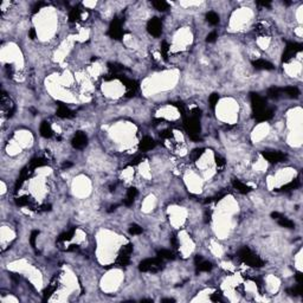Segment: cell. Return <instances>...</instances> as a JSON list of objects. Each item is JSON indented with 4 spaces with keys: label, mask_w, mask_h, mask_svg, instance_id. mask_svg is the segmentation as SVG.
<instances>
[{
    "label": "cell",
    "mask_w": 303,
    "mask_h": 303,
    "mask_svg": "<svg viewBox=\"0 0 303 303\" xmlns=\"http://www.w3.org/2000/svg\"><path fill=\"white\" fill-rule=\"evenodd\" d=\"M238 257H239L242 261L246 263L248 265L253 266V268H261V266L264 265V261H262L261 258L258 256H256L252 251L249 249V248H242L239 251H238Z\"/></svg>",
    "instance_id": "6da1fadb"
},
{
    "label": "cell",
    "mask_w": 303,
    "mask_h": 303,
    "mask_svg": "<svg viewBox=\"0 0 303 303\" xmlns=\"http://www.w3.org/2000/svg\"><path fill=\"white\" fill-rule=\"evenodd\" d=\"M164 269V262L161 258H148L140 263L138 270L142 272H158Z\"/></svg>",
    "instance_id": "7a4b0ae2"
},
{
    "label": "cell",
    "mask_w": 303,
    "mask_h": 303,
    "mask_svg": "<svg viewBox=\"0 0 303 303\" xmlns=\"http://www.w3.org/2000/svg\"><path fill=\"white\" fill-rule=\"evenodd\" d=\"M185 129H186L188 136L193 140V141H200L201 138L199 136V132H200V123L198 118L194 117H185Z\"/></svg>",
    "instance_id": "3957f363"
},
{
    "label": "cell",
    "mask_w": 303,
    "mask_h": 303,
    "mask_svg": "<svg viewBox=\"0 0 303 303\" xmlns=\"http://www.w3.org/2000/svg\"><path fill=\"white\" fill-rule=\"evenodd\" d=\"M121 24L122 21L120 20L118 18H114V20L110 23V26L108 30V34L112 38V39H121L124 34V31L121 29Z\"/></svg>",
    "instance_id": "277c9868"
},
{
    "label": "cell",
    "mask_w": 303,
    "mask_h": 303,
    "mask_svg": "<svg viewBox=\"0 0 303 303\" xmlns=\"http://www.w3.org/2000/svg\"><path fill=\"white\" fill-rule=\"evenodd\" d=\"M250 98H251V106H252V110H253V115H255V114H258V112H263L264 109H266L265 100H264L263 97H261L258 94L251 92Z\"/></svg>",
    "instance_id": "5b68a950"
},
{
    "label": "cell",
    "mask_w": 303,
    "mask_h": 303,
    "mask_svg": "<svg viewBox=\"0 0 303 303\" xmlns=\"http://www.w3.org/2000/svg\"><path fill=\"white\" fill-rule=\"evenodd\" d=\"M301 50H302V45H301V44H298V43H293V42L288 43L287 48H285V51L283 52L282 62H288L295 53L298 52V51H301Z\"/></svg>",
    "instance_id": "8992f818"
},
{
    "label": "cell",
    "mask_w": 303,
    "mask_h": 303,
    "mask_svg": "<svg viewBox=\"0 0 303 303\" xmlns=\"http://www.w3.org/2000/svg\"><path fill=\"white\" fill-rule=\"evenodd\" d=\"M147 30L153 37H160V34L162 32V26H161V21L159 18L150 19L147 24Z\"/></svg>",
    "instance_id": "52a82bcc"
},
{
    "label": "cell",
    "mask_w": 303,
    "mask_h": 303,
    "mask_svg": "<svg viewBox=\"0 0 303 303\" xmlns=\"http://www.w3.org/2000/svg\"><path fill=\"white\" fill-rule=\"evenodd\" d=\"M88 144V138L84 133L82 132H77L75 134L74 138H72V147L76 149H82L84 148Z\"/></svg>",
    "instance_id": "ba28073f"
},
{
    "label": "cell",
    "mask_w": 303,
    "mask_h": 303,
    "mask_svg": "<svg viewBox=\"0 0 303 303\" xmlns=\"http://www.w3.org/2000/svg\"><path fill=\"white\" fill-rule=\"evenodd\" d=\"M262 155L269 162H282L285 160V154H283L281 152H262Z\"/></svg>",
    "instance_id": "9c48e42d"
},
{
    "label": "cell",
    "mask_w": 303,
    "mask_h": 303,
    "mask_svg": "<svg viewBox=\"0 0 303 303\" xmlns=\"http://www.w3.org/2000/svg\"><path fill=\"white\" fill-rule=\"evenodd\" d=\"M272 116H274V112H272L271 109L266 108L263 112H258V114H255L253 115V118H255L257 122H264V121H268V120L272 118Z\"/></svg>",
    "instance_id": "30bf717a"
},
{
    "label": "cell",
    "mask_w": 303,
    "mask_h": 303,
    "mask_svg": "<svg viewBox=\"0 0 303 303\" xmlns=\"http://www.w3.org/2000/svg\"><path fill=\"white\" fill-rule=\"evenodd\" d=\"M155 144H155V141L153 138H149V136H146V138L141 140V142L138 144V148H140L141 152H147V150H150L152 148H154Z\"/></svg>",
    "instance_id": "8fae6325"
},
{
    "label": "cell",
    "mask_w": 303,
    "mask_h": 303,
    "mask_svg": "<svg viewBox=\"0 0 303 303\" xmlns=\"http://www.w3.org/2000/svg\"><path fill=\"white\" fill-rule=\"evenodd\" d=\"M252 65L255 69L258 70H272L274 69V65L270 62H268L265 59H256L252 62Z\"/></svg>",
    "instance_id": "7c38bea8"
},
{
    "label": "cell",
    "mask_w": 303,
    "mask_h": 303,
    "mask_svg": "<svg viewBox=\"0 0 303 303\" xmlns=\"http://www.w3.org/2000/svg\"><path fill=\"white\" fill-rule=\"evenodd\" d=\"M58 109H57V115L59 117H63V118H70V117H74V112L70 110L69 108L64 106L62 102H58Z\"/></svg>",
    "instance_id": "4fadbf2b"
},
{
    "label": "cell",
    "mask_w": 303,
    "mask_h": 303,
    "mask_svg": "<svg viewBox=\"0 0 303 303\" xmlns=\"http://www.w3.org/2000/svg\"><path fill=\"white\" fill-rule=\"evenodd\" d=\"M232 185H233L234 188H236V190H238V191H239L242 194H246V193L251 192V190H252L250 186L245 185V184H243L242 181L237 180V179H233V180H232Z\"/></svg>",
    "instance_id": "5bb4252c"
},
{
    "label": "cell",
    "mask_w": 303,
    "mask_h": 303,
    "mask_svg": "<svg viewBox=\"0 0 303 303\" xmlns=\"http://www.w3.org/2000/svg\"><path fill=\"white\" fill-rule=\"evenodd\" d=\"M52 129H51V126H50V123L49 122H42V124H40V135H42L43 138H51L52 136Z\"/></svg>",
    "instance_id": "9a60e30c"
},
{
    "label": "cell",
    "mask_w": 303,
    "mask_h": 303,
    "mask_svg": "<svg viewBox=\"0 0 303 303\" xmlns=\"http://www.w3.org/2000/svg\"><path fill=\"white\" fill-rule=\"evenodd\" d=\"M120 80L122 81V83L126 86H127V89L129 91H136V89H138V83L135 82V81H133V80H129V78H126V77H121V76H117Z\"/></svg>",
    "instance_id": "2e32d148"
},
{
    "label": "cell",
    "mask_w": 303,
    "mask_h": 303,
    "mask_svg": "<svg viewBox=\"0 0 303 303\" xmlns=\"http://www.w3.org/2000/svg\"><path fill=\"white\" fill-rule=\"evenodd\" d=\"M277 223L279 224L282 227H287V229H294V227H295V224H294L293 220L285 218V217H283V216L277 219Z\"/></svg>",
    "instance_id": "e0dca14e"
},
{
    "label": "cell",
    "mask_w": 303,
    "mask_h": 303,
    "mask_svg": "<svg viewBox=\"0 0 303 303\" xmlns=\"http://www.w3.org/2000/svg\"><path fill=\"white\" fill-rule=\"evenodd\" d=\"M283 92H285L289 97L291 98H296L300 95V90H298L296 86H285L284 89H282Z\"/></svg>",
    "instance_id": "ac0fdd59"
},
{
    "label": "cell",
    "mask_w": 303,
    "mask_h": 303,
    "mask_svg": "<svg viewBox=\"0 0 303 303\" xmlns=\"http://www.w3.org/2000/svg\"><path fill=\"white\" fill-rule=\"evenodd\" d=\"M300 186V180L298 179H296V180L291 181V182H289V184H287V185H284V186H282L278 191H282V192H287V191H291V190H295V188H297V187Z\"/></svg>",
    "instance_id": "d6986e66"
},
{
    "label": "cell",
    "mask_w": 303,
    "mask_h": 303,
    "mask_svg": "<svg viewBox=\"0 0 303 303\" xmlns=\"http://www.w3.org/2000/svg\"><path fill=\"white\" fill-rule=\"evenodd\" d=\"M48 164V161L45 159H43V158H36V159H33L30 162V168L31 170H34V168H37V167H42V166L46 165Z\"/></svg>",
    "instance_id": "ffe728a7"
},
{
    "label": "cell",
    "mask_w": 303,
    "mask_h": 303,
    "mask_svg": "<svg viewBox=\"0 0 303 303\" xmlns=\"http://www.w3.org/2000/svg\"><path fill=\"white\" fill-rule=\"evenodd\" d=\"M206 19H207V21L211 25H217L219 23V16L216 12H213V11H210L207 14H206Z\"/></svg>",
    "instance_id": "44dd1931"
},
{
    "label": "cell",
    "mask_w": 303,
    "mask_h": 303,
    "mask_svg": "<svg viewBox=\"0 0 303 303\" xmlns=\"http://www.w3.org/2000/svg\"><path fill=\"white\" fill-rule=\"evenodd\" d=\"M74 233H75V229H71L70 231H66V232H63V233L59 234L57 240L58 242H68V240H70L74 237Z\"/></svg>",
    "instance_id": "7402d4cb"
},
{
    "label": "cell",
    "mask_w": 303,
    "mask_h": 303,
    "mask_svg": "<svg viewBox=\"0 0 303 303\" xmlns=\"http://www.w3.org/2000/svg\"><path fill=\"white\" fill-rule=\"evenodd\" d=\"M152 5L154 6V7L158 11H161V12H164V11L168 10V4H167L166 1H162V0H158V1H152Z\"/></svg>",
    "instance_id": "603a6c76"
},
{
    "label": "cell",
    "mask_w": 303,
    "mask_h": 303,
    "mask_svg": "<svg viewBox=\"0 0 303 303\" xmlns=\"http://www.w3.org/2000/svg\"><path fill=\"white\" fill-rule=\"evenodd\" d=\"M212 269V264L210 263V262H205V261H202V262H200L199 264L197 265V271H200V272H202V271H210Z\"/></svg>",
    "instance_id": "cb8c5ba5"
},
{
    "label": "cell",
    "mask_w": 303,
    "mask_h": 303,
    "mask_svg": "<svg viewBox=\"0 0 303 303\" xmlns=\"http://www.w3.org/2000/svg\"><path fill=\"white\" fill-rule=\"evenodd\" d=\"M158 257L161 258V259H173V258H174V255H173L170 250L162 249V250L158 251Z\"/></svg>",
    "instance_id": "d4e9b609"
},
{
    "label": "cell",
    "mask_w": 303,
    "mask_h": 303,
    "mask_svg": "<svg viewBox=\"0 0 303 303\" xmlns=\"http://www.w3.org/2000/svg\"><path fill=\"white\" fill-rule=\"evenodd\" d=\"M129 262H130V258H129V256H122L120 255L118 257H117L116 262H115V264L118 266H126L129 264Z\"/></svg>",
    "instance_id": "484cf974"
},
{
    "label": "cell",
    "mask_w": 303,
    "mask_h": 303,
    "mask_svg": "<svg viewBox=\"0 0 303 303\" xmlns=\"http://www.w3.org/2000/svg\"><path fill=\"white\" fill-rule=\"evenodd\" d=\"M281 92H283L282 89H279L277 86H272V88H270L268 90V95H269L270 98H278L279 95H281Z\"/></svg>",
    "instance_id": "4316f807"
},
{
    "label": "cell",
    "mask_w": 303,
    "mask_h": 303,
    "mask_svg": "<svg viewBox=\"0 0 303 303\" xmlns=\"http://www.w3.org/2000/svg\"><path fill=\"white\" fill-rule=\"evenodd\" d=\"M55 290H56V285H55L53 282H51V284H49L48 288L44 290V301H46L48 298H50V296L55 293Z\"/></svg>",
    "instance_id": "83f0119b"
},
{
    "label": "cell",
    "mask_w": 303,
    "mask_h": 303,
    "mask_svg": "<svg viewBox=\"0 0 303 303\" xmlns=\"http://www.w3.org/2000/svg\"><path fill=\"white\" fill-rule=\"evenodd\" d=\"M80 17H81V11L78 10V8H72V10L70 11L69 20L71 21V23L78 20V19H80Z\"/></svg>",
    "instance_id": "f1b7e54d"
},
{
    "label": "cell",
    "mask_w": 303,
    "mask_h": 303,
    "mask_svg": "<svg viewBox=\"0 0 303 303\" xmlns=\"http://www.w3.org/2000/svg\"><path fill=\"white\" fill-rule=\"evenodd\" d=\"M287 291H288V294L291 295V296H298V295L302 294V287H301V284H300V285H296V287L289 288Z\"/></svg>",
    "instance_id": "f546056e"
},
{
    "label": "cell",
    "mask_w": 303,
    "mask_h": 303,
    "mask_svg": "<svg viewBox=\"0 0 303 303\" xmlns=\"http://www.w3.org/2000/svg\"><path fill=\"white\" fill-rule=\"evenodd\" d=\"M168 50H170V45H168V43L162 42V44H161V55H162V57H164V59H165V60H167V59H168Z\"/></svg>",
    "instance_id": "4dcf8cb0"
},
{
    "label": "cell",
    "mask_w": 303,
    "mask_h": 303,
    "mask_svg": "<svg viewBox=\"0 0 303 303\" xmlns=\"http://www.w3.org/2000/svg\"><path fill=\"white\" fill-rule=\"evenodd\" d=\"M219 101V95L218 94H212V95L208 97V102H210V107H211V109H214L216 108V104L218 103Z\"/></svg>",
    "instance_id": "1f68e13d"
},
{
    "label": "cell",
    "mask_w": 303,
    "mask_h": 303,
    "mask_svg": "<svg viewBox=\"0 0 303 303\" xmlns=\"http://www.w3.org/2000/svg\"><path fill=\"white\" fill-rule=\"evenodd\" d=\"M132 251H133V245L127 244V245H124V246H122V248H121V250H120V255L129 256L130 253H132Z\"/></svg>",
    "instance_id": "d6a6232c"
},
{
    "label": "cell",
    "mask_w": 303,
    "mask_h": 303,
    "mask_svg": "<svg viewBox=\"0 0 303 303\" xmlns=\"http://www.w3.org/2000/svg\"><path fill=\"white\" fill-rule=\"evenodd\" d=\"M108 66H109V69L112 70L114 74H117V72H120V71H122L123 70L122 65H121V64H117V63H109L108 64Z\"/></svg>",
    "instance_id": "836d02e7"
},
{
    "label": "cell",
    "mask_w": 303,
    "mask_h": 303,
    "mask_svg": "<svg viewBox=\"0 0 303 303\" xmlns=\"http://www.w3.org/2000/svg\"><path fill=\"white\" fill-rule=\"evenodd\" d=\"M129 233L130 234H141L142 233V227L138 226V224H133V225H130Z\"/></svg>",
    "instance_id": "e575fe53"
},
{
    "label": "cell",
    "mask_w": 303,
    "mask_h": 303,
    "mask_svg": "<svg viewBox=\"0 0 303 303\" xmlns=\"http://www.w3.org/2000/svg\"><path fill=\"white\" fill-rule=\"evenodd\" d=\"M138 196V190L135 188V187H130V188H128L127 191V197L128 199H130V200H134V198Z\"/></svg>",
    "instance_id": "d590c367"
},
{
    "label": "cell",
    "mask_w": 303,
    "mask_h": 303,
    "mask_svg": "<svg viewBox=\"0 0 303 303\" xmlns=\"http://www.w3.org/2000/svg\"><path fill=\"white\" fill-rule=\"evenodd\" d=\"M29 198L27 197H19V198H17L16 199V204L17 205H19V206H27L29 205Z\"/></svg>",
    "instance_id": "8d00e7d4"
},
{
    "label": "cell",
    "mask_w": 303,
    "mask_h": 303,
    "mask_svg": "<svg viewBox=\"0 0 303 303\" xmlns=\"http://www.w3.org/2000/svg\"><path fill=\"white\" fill-rule=\"evenodd\" d=\"M38 234H39V231L38 230H34V231H32L31 232V236H30V244H31V246H36V239H37Z\"/></svg>",
    "instance_id": "74e56055"
},
{
    "label": "cell",
    "mask_w": 303,
    "mask_h": 303,
    "mask_svg": "<svg viewBox=\"0 0 303 303\" xmlns=\"http://www.w3.org/2000/svg\"><path fill=\"white\" fill-rule=\"evenodd\" d=\"M202 153H204V148L194 149V150L192 152V159H193V160L199 159V158H200V156L202 155Z\"/></svg>",
    "instance_id": "f35d334b"
},
{
    "label": "cell",
    "mask_w": 303,
    "mask_h": 303,
    "mask_svg": "<svg viewBox=\"0 0 303 303\" xmlns=\"http://www.w3.org/2000/svg\"><path fill=\"white\" fill-rule=\"evenodd\" d=\"M222 300H223V294H222V291H216L211 296V301H213V302H218V301H222Z\"/></svg>",
    "instance_id": "ab89813d"
},
{
    "label": "cell",
    "mask_w": 303,
    "mask_h": 303,
    "mask_svg": "<svg viewBox=\"0 0 303 303\" xmlns=\"http://www.w3.org/2000/svg\"><path fill=\"white\" fill-rule=\"evenodd\" d=\"M217 38H218L217 32L213 31V32H211V33H208V36L206 37V42H207V43H213V42H216V39H217Z\"/></svg>",
    "instance_id": "60d3db41"
},
{
    "label": "cell",
    "mask_w": 303,
    "mask_h": 303,
    "mask_svg": "<svg viewBox=\"0 0 303 303\" xmlns=\"http://www.w3.org/2000/svg\"><path fill=\"white\" fill-rule=\"evenodd\" d=\"M214 159H216V164H217V166H218V167H220V168H222V167H224V166H225V160H224L223 158L220 156V155L216 154Z\"/></svg>",
    "instance_id": "b9f144b4"
},
{
    "label": "cell",
    "mask_w": 303,
    "mask_h": 303,
    "mask_svg": "<svg viewBox=\"0 0 303 303\" xmlns=\"http://www.w3.org/2000/svg\"><path fill=\"white\" fill-rule=\"evenodd\" d=\"M191 112H192L191 116L194 117V118H198V120H199V117H200V115H201V110H200L199 108H194Z\"/></svg>",
    "instance_id": "7bdbcfd3"
},
{
    "label": "cell",
    "mask_w": 303,
    "mask_h": 303,
    "mask_svg": "<svg viewBox=\"0 0 303 303\" xmlns=\"http://www.w3.org/2000/svg\"><path fill=\"white\" fill-rule=\"evenodd\" d=\"M141 161H142V158H141L140 155H138V156H135L134 159H132V161L129 162V166H136V165H138Z\"/></svg>",
    "instance_id": "ee69618b"
},
{
    "label": "cell",
    "mask_w": 303,
    "mask_h": 303,
    "mask_svg": "<svg viewBox=\"0 0 303 303\" xmlns=\"http://www.w3.org/2000/svg\"><path fill=\"white\" fill-rule=\"evenodd\" d=\"M160 136H161L162 138H170L173 136V133H172L170 130H164L162 133L160 134Z\"/></svg>",
    "instance_id": "f6af8a7d"
},
{
    "label": "cell",
    "mask_w": 303,
    "mask_h": 303,
    "mask_svg": "<svg viewBox=\"0 0 303 303\" xmlns=\"http://www.w3.org/2000/svg\"><path fill=\"white\" fill-rule=\"evenodd\" d=\"M44 5H45L44 3H37L36 5L33 6V11H32V12H33V13H37L38 11L40 10V7H42V6H44Z\"/></svg>",
    "instance_id": "bcb514c9"
},
{
    "label": "cell",
    "mask_w": 303,
    "mask_h": 303,
    "mask_svg": "<svg viewBox=\"0 0 303 303\" xmlns=\"http://www.w3.org/2000/svg\"><path fill=\"white\" fill-rule=\"evenodd\" d=\"M295 278H296V281H297L300 284L301 283H303V275H302V272H296V275H295Z\"/></svg>",
    "instance_id": "7dc6e473"
},
{
    "label": "cell",
    "mask_w": 303,
    "mask_h": 303,
    "mask_svg": "<svg viewBox=\"0 0 303 303\" xmlns=\"http://www.w3.org/2000/svg\"><path fill=\"white\" fill-rule=\"evenodd\" d=\"M211 220V211H205V219H204V222L205 223H208Z\"/></svg>",
    "instance_id": "c3c4849f"
},
{
    "label": "cell",
    "mask_w": 303,
    "mask_h": 303,
    "mask_svg": "<svg viewBox=\"0 0 303 303\" xmlns=\"http://www.w3.org/2000/svg\"><path fill=\"white\" fill-rule=\"evenodd\" d=\"M29 37L31 38V39H34V38H36V30H34V29H31V30H30V32H29Z\"/></svg>",
    "instance_id": "681fc988"
},
{
    "label": "cell",
    "mask_w": 303,
    "mask_h": 303,
    "mask_svg": "<svg viewBox=\"0 0 303 303\" xmlns=\"http://www.w3.org/2000/svg\"><path fill=\"white\" fill-rule=\"evenodd\" d=\"M170 243H172V245H173L174 248H178V242H176V237H175V236L170 237Z\"/></svg>",
    "instance_id": "f907efd6"
},
{
    "label": "cell",
    "mask_w": 303,
    "mask_h": 303,
    "mask_svg": "<svg viewBox=\"0 0 303 303\" xmlns=\"http://www.w3.org/2000/svg\"><path fill=\"white\" fill-rule=\"evenodd\" d=\"M200 262H202V257L201 256H196V258H194V263H196V265H198Z\"/></svg>",
    "instance_id": "816d5d0a"
},
{
    "label": "cell",
    "mask_w": 303,
    "mask_h": 303,
    "mask_svg": "<svg viewBox=\"0 0 303 303\" xmlns=\"http://www.w3.org/2000/svg\"><path fill=\"white\" fill-rule=\"evenodd\" d=\"M271 217L274 219H276V220H277V219L279 218V217H282V214H281V213H278V212H272L271 213Z\"/></svg>",
    "instance_id": "f5cc1de1"
},
{
    "label": "cell",
    "mask_w": 303,
    "mask_h": 303,
    "mask_svg": "<svg viewBox=\"0 0 303 303\" xmlns=\"http://www.w3.org/2000/svg\"><path fill=\"white\" fill-rule=\"evenodd\" d=\"M257 4H258V5H261V6H264V7H269V6L271 5L270 3H266V1H258Z\"/></svg>",
    "instance_id": "db71d44e"
},
{
    "label": "cell",
    "mask_w": 303,
    "mask_h": 303,
    "mask_svg": "<svg viewBox=\"0 0 303 303\" xmlns=\"http://www.w3.org/2000/svg\"><path fill=\"white\" fill-rule=\"evenodd\" d=\"M78 250V246L77 245H70V248L68 249V251H77Z\"/></svg>",
    "instance_id": "11a10c76"
},
{
    "label": "cell",
    "mask_w": 303,
    "mask_h": 303,
    "mask_svg": "<svg viewBox=\"0 0 303 303\" xmlns=\"http://www.w3.org/2000/svg\"><path fill=\"white\" fill-rule=\"evenodd\" d=\"M51 210V205H43L42 211H50Z\"/></svg>",
    "instance_id": "9f6ffc18"
},
{
    "label": "cell",
    "mask_w": 303,
    "mask_h": 303,
    "mask_svg": "<svg viewBox=\"0 0 303 303\" xmlns=\"http://www.w3.org/2000/svg\"><path fill=\"white\" fill-rule=\"evenodd\" d=\"M72 166V162H64L63 165H62V167L63 168H70Z\"/></svg>",
    "instance_id": "6f0895ef"
},
{
    "label": "cell",
    "mask_w": 303,
    "mask_h": 303,
    "mask_svg": "<svg viewBox=\"0 0 303 303\" xmlns=\"http://www.w3.org/2000/svg\"><path fill=\"white\" fill-rule=\"evenodd\" d=\"M161 302H164V303H166V302H175V300H174V298H164Z\"/></svg>",
    "instance_id": "680465c9"
},
{
    "label": "cell",
    "mask_w": 303,
    "mask_h": 303,
    "mask_svg": "<svg viewBox=\"0 0 303 303\" xmlns=\"http://www.w3.org/2000/svg\"><path fill=\"white\" fill-rule=\"evenodd\" d=\"M117 208V205H112L110 207H109V210H108V212H112V211H115Z\"/></svg>",
    "instance_id": "91938a15"
},
{
    "label": "cell",
    "mask_w": 303,
    "mask_h": 303,
    "mask_svg": "<svg viewBox=\"0 0 303 303\" xmlns=\"http://www.w3.org/2000/svg\"><path fill=\"white\" fill-rule=\"evenodd\" d=\"M11 277H12L14 281H19V276H16V274H13V272H11Z\"/></svg>",
    "instance_id": "94428289"
},
{
    "label": "cell",
    "mask_w": 303,
    "mask_h": 303,
    "mask_svg": "<svg viewBox=\"0 0 303 303\" xmlns=\"http://www.w3.org/2000/svg\"><path fill=\"white\" fill-rule=\"evenodd\" d=\"M141 302H153L152 300H141Z\"/></svg>",
    "instance_id": "6125c7cd"
}]
</instances>
